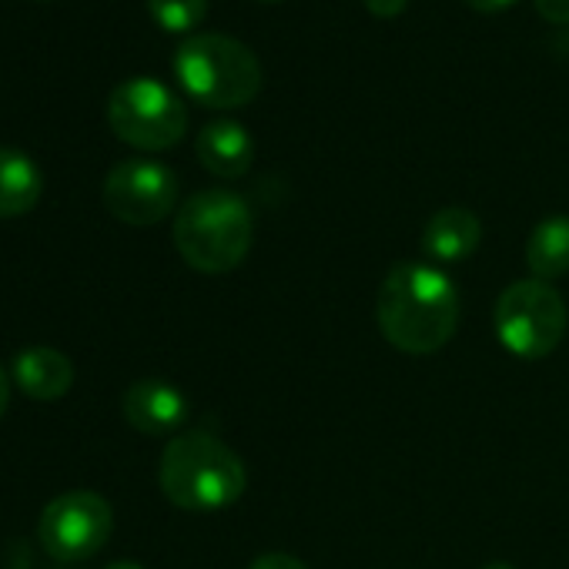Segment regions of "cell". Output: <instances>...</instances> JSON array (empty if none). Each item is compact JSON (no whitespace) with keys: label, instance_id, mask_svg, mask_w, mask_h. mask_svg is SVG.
<instances>
[{"label":"cell","instance_id":"cell-10","mask_svg":"<svg viewBox=\"0 0 569 569\" xmlns=\"http://www.w3.org/2000/svg\"><path fill=\"white\" fill-rule=\"evenodd\" d=\"M11 382L34 402H58L74 386V362L51 346H28L11 362Z\"/></svg>","mask_w":569,"mask_h":569},{"label":"cell","instance_id":"cell-18","mask_svg":"<svg viewBox=\"0 0 569 569\" xmlns=\"http://www.w3.org/2000/svg\"><path fill=\"white\" fill-rule=\"evenodd\" d=\"M362 4H366V11H369L372 18L392 21V18H399V14L406 11L409 0H362Z\"/></svg>","mask_w":569,"mask_h":569},{"label":"cell","instance_id":"cell-2","mask_svg":"<svg viewBox=\"0 0 569 569\" xmlns=\"http://www.w3.org/2000/svg\"><path fill=\"white\" fill-rule=\"evenodd\" d=\"M161 492L184 512H218L244 496L248 472L231 446L208 432L174 436L158 466Z\"/></svg>","mask_w":569,"mask_h":569},{"label":"cell","instance_id":"cell-12","mask_svg":"<svg viewBox=\"0 0 569 569\" xmlns=\"http://www.w3.org/2000/svg\"><path fill=\"white\" fill-rule=\"evenodd\" d=\"M479 241H482V221L476 218V211L459 204L439 208L422 228V251L442 264L469 258L479 248Z\"/></svg>","mask_w":569,"mask_h":569},{"label":"cell","instance_id":"cell-3","mask_svg":"<svg viewBox=\"0 0 569 569\" xmlns=\"http://www.w3.org/2000/svg\"><path fill=\"white\" fill-rule=\"evenodd\" d=\"M171 234L188 268L201 274H224L244 261L254 238V218L241 194L228 188H204L181 201Z\"/></svg>","mask_w":569,"mask_h":569},{"label":"cell","instance_id":"cell-21","mask_svg":"<svg viewBox=\"0 0 569 569\" xmlns=\"http://www.w3.org/2000/svg\"><path fill=\"white\" fill-rule=\"evenodd\" d=\"M108 569H144L141 562H134V559H121V562H111Z\"/></svg>","mask_w":569,"mask_h":569},{"label":"cell","instance_id":"cell-23","mask_svg":"<svg viewBox=\"0 0 569 569\" xmlns=\"http://www.w3.org/2000/svg\"><path fill=\"white\" fill-rule=\"evenodd\" d=\"M261 4H278V0H261Z\"/></svg>","mask_w":569,"mask_h":569},{"label":"cell","instance_id":"cell-11","mask_svg":"<svg viewBox=\"0 0 569 569\" xmlns=\"http://www.w3.org/2000/svg\"><path fill=\"white\" fill-rule=\"evenodd\" d=\"M194 151H198V161L204 164V171H211L214 178H224V181L244 178L254 161V141H251L248 128L231 118L208 121L198 131Z\"/></svg>","mask_w":569,"mask_h":569},{"label":"cell","instance_id":"cell-17","mask_svg":"<svg viewBox=\"0 0 569 569\" xmlns=\"http://www.w3.org/2000/svg\"><path fill=\"white\" fill-rule=\"evenodd\" d=\"M532 4L549 24H569V0H532Z\"/></svg>","mask_w":569,"mask_h":569},{"label":"cell","instance_id":"cell-9","mask_svg":"<svg viewBox=\"0 0 569 569\" xmlns=\"http://www.w3.org/2000/svg\"><path fill=\"white\" fill-rule=\"evenodd\" d=\"M121 412L141 436H171L188 419V399L168 379H138L128 386Z\"/></svg>","mask_w":569,"mask_h":569},{"label":"cell","instance_id":"cell-20","mask_svg":"<svg viewBox=\"0 0 569 569\" xmlns=\"http://www.w3.org/2000/svg\"><path fill=\"white\" fill-rule=\"evenodd\" d=\"M8 406H11V372L0 366V416L8 412Z\"/></svg>","mask_w":569,"mask_h":569},{"label":"cell","instance_id":"cell-19","mask_svg":"<svg viewBox=\"0 0 569 569\" xmlns=\"http://www.w3.org/2000/svg\"><path fill=\"white\" fill-rule=\"evenodd\" d=\"M466 4H469L472 11H479V14H499V11H506L509 4H516V0H466Z\"/></svg>","mask_w":569,"mask_h":569},{"label":"cell","instance_id":"cell-15","mask_svg":"<svg viewBox=\"0 0 569 569\" xmlns=\"http://www.w3.org/2000/svg\"><path fill=\"white\" fill-rule=\"evenodd\" d=\"M148 14L168 34H188L208 18V0H148Z\"/></svg>","mask_w":569,"mask_h":569},{"label":"cell","instance_id":"cell-22","mask_svg":"<svg viewBox=\"0 0 569 569\" xmlns=\"http://www.w3.org/2000/svg\"><path fill=\"white\" fill-rule=\"evenodd\" d=\"M479 569H512V566H509V562H499V559H496V562H486V566H479Z\"/></svg>","mask_w":569,"mask_h":569},{"label":"cell","instance_id":"cell-5","mask_svg":"<svg viewBox=\"0 0 569 569\" xmlns=\"http://www.w3.org/2000/svg\"><path fill=\"white\" fill-rule=\"evenodd\" d=\"M492 322L509 356L536 362L559 349L566 326H569V312H566L562 296L549 281L522 278V281H512L509 289H502Z\"/></svg>","mask_w":569,"mask_h":569},{"label":"cell","instance_id":"cell-7","mask_svg":"<svg viewBox=\"0 0 569 569\" xmlns=\"http://www.w3.org/2000/svg\"><path fill=\"white\" fill-rule=\"evenodd\" d=\"M114 529V509L91 489H71L51 499L38 519V539L58 562H84L104 549Z\"/></svg>","mask_w":569,"mask_h":569},{"label":"cell","instance_id":"cell-1","mask_svg":"<svg viewBox=\"0 0 569 569\" xmlns=\"http://www.w3.org/2000/svg\"><path fill=\"white\" fill-rule=\"evenodd\" d=\"M379 332L406 356L439 352L459 326V284L436 264L399 261L376 299Z\"/></svg>","mask_w":569,"mask_h":569},{"label":"cell","instance_id":"cell-16","mask_svg":"<svg viewBox=\"0 0 569 569\" xmlns=\"http://www.w3.org/2000/svg\"><path fill=\"white\" fill-rule=\"evenodd\" d=\"M248 569H309V566L302 559L289 556V552H264V556L251 559Z\"/></svg>","mask_w":569,"mask_h":569},{"label":"cell","instance_id":"cell-14","mask_svg":"<svg viewBox=\"0 0 569 569\" xmlns=\"http://www.w3.org/2000/svg\"><path fill=\"white\" fill-rule=\"evenodd\" d=\"M526 264L539 281H556L569 271V214H549L529 231Z\"/></svg>","mask_w":569,"mask_h":569},{"label":"cell","instance_id":"cell-6","mask_svg":"<svg viewBox=\"0 0 569 569\" xmlns=\"http://www.w3.org/2000/svg\"><path fill=\"white\" fill-rule=\"evenodd\" d=\"M111 131L138 151H168L188 131L184 101L154 78H131L108 98Z\"/></svg>","mask_w":569,"mask_h":569},{"label":"cell","instance_id":"cell-13","mask_svg":"<svg viewBox=\"0 0 569 569\" xmlns=\"http://www.w3.org/2000/svg\"><path fill=\"white\" fill-rule=\"evenodd\" d=\"M44 174L38 161L18 148H0V218H21L38 208Z\"/></svg>","mask_w":569,"mask_h":569},{"label":"cell","instance_id":"cell-4","mask_svg":"<svg viewBox=\"0 0 569 569\" xmlns=\"http://www.w3.org/2000/svg\"><path fill=\"white\" fill-rule=\"evenodd\" d=\"M174 74L201 108H244L261 91V64L248 44L231 34H191L174 51Z\"/></svg>","mask_w":569,"mask_h":569},{"label":"cell","instance_id":"cell-8","mask_svg":"<svg viewBox=\"0 0 569 569\" xmlns=\"http://www.w3.org/2000/svg\"><path fill=\"white\" fill-rule=\"evenodd\" d=\"M104 204L124 224H158L178 204V178L168 164L151 158L118 161L104 178Z\"/></svg>","mask_w":569,"mask_h":569}]
</instances>
